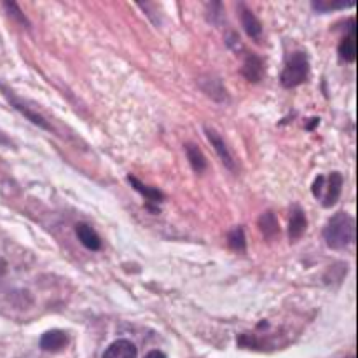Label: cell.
<instances>
[{
    "instance_id": "obj_19",
    "label": "cell",
    "mask_w": 358,
    "mask_h": 358,
    "mask_svg": "<svg viewBox=\"0 0 358 358\" xmlns=\"http://www.w3.org/2000/svg\"><path fill=\"white\" fill-rule=\"evenodd\" d=\"M206 9L208 10H213V16L208 17L210 23L213 24H222L224 20H226V16H224V9H222V2H208L206 3Z\"/></svg>"
},
{
    "instance_id": "obj_3",
    "label": "cell",
    "mask_w": 358,
    "mask_h": 358,
    "mask_svg": "<svg viewBox=\"0 0 358 358\" xmlns=\"http://www.w3.org/2000/svg\"><path fill=\"white\" fill-rule=\"evenodd\" d=\"M308 76H310V59H308L306 52L296 51L287 59L285 66L280 73V83L285 90H294L306 83Z\"/></svg>"
},
{
    "instance_id": "obj_15",
    "label": "cell",
    "mask_w": 358,
    "mask_h": 358,
    "mask_svg": "<svg viewBox=\"0 0 358 358\" xmlns=\"http://www.w3.org/2000/svg\"><path fill=\"white\" fill-rule=\"evenodd\" d=\"M185 156H187L189 164H191V168L194 170V173L198 175L205 173L206 170L205 154H203V150L199 149L196 143H185Z\"/></svg>"
},
{
    "instance_id": "obj_8",
    "label": "cell",
    "mask_w": 358,
    "mask_h": 358,
    "mask_svg": "<svg viewBox=\"0 0 358 358\" xmlns=\"http://www.w3.org/2000/svg\"><path fill=\"white\" fill-rule=\"evenodd\" d=\"M308 229V219L304 210L299 205L290 206V215H289V238L290 241H297L303 238V234Z\"/></svg>"
},
{
    "instance_id": "obj_7",
    "label": "cell",
    "mask_w": 358,
    "mask_h": 358,
    "mask_svg": "<svg viewBox=\"0 0 358 358\" xmlns=\"http://www.w3.org/2000/svg\"><path fill=\"white\" fill-rule=\"evenodd\" d=\"M70 338L65 331H59V329H51V331L44 332L41 336V341H38V346H41L42 352L56 353L62 352V350L66 348Z\"/></svg>"
},
{
    "instance_id": "obj_20",
    "label": "cell",
    "mask_w": 358,
    "mask_h": 358,
    "mask_svg": "<svg viewBox=\"0 0 358 358\" xmlns=\"http://www.w3.org/2000/svg\"><path fill=\"white\" fill-rule=\"evenodd\" d=\"M3 6H6V9H7V13H9V16L16 17L17 23L24 24V27H30V23H28L27 16H24V14L21 13V9H20V7H17L16 2H3Z\"/></svg>"
},
{
    "instance_id": "obj_6",
    "label": "cell",
    "mask_w": 358,
    "mask_h": 358,
    "mask_svg": "<svg viewBox=\"0 0 358 358\" xmlns=\"http://www.w3.org/2000/svg\"><path fill=\"white\" fill-rule=\"evenodd\" d=\"M205 133H206V138H208V142L212 143L215 154L219 156V159L224 163V166L229 168V170H236V163H234L233 156H231V150H229V147H227L226 140H224L222 136L215 131V129L208 128V126H205Z\"/></svg>"
},
{
    "instance_id": "obj_22",
    "label": "cell",
    "mask_w": 358,
    "mask_h": 358,
    "mask_svg": "<svg viewBox=\"0 0 358 358\" xmlns=\"http://www.w3.org/2000/svg\"><path fill=\"white\" fill-rule=\"evenodd\" d=\"M143 358H166V355L163 352H159V350H152V352L147 353Z\"/></svg>"
},
{
    "instance_id": "obj_10",
    "label": "cell",
    "mask_w": 358,
    "mask_h": 358,
    "mask_svg": "<svg viewBox=\"0 0 358 358\" xmlns=\"http://www.w3.org/2000/svg\"><path fill=\"white\" fill-rule=\"evenodd\" d=\"M339 58L345 63H355L357 59V31H355V21L350 20V31L345 35V38L339 44Z\"/></svg>"
},
{
    "instance_id": "obj_4",
    "label": "cell",
    "mask_w": 358,
    "mask_h": 358,
    "mask_svg": "<svg viewBox=\"0 0 358 358\" xmlns=\"http://www.w3.org/2000/svg\"><path fill=\"white\" fill-rule=\"evenodd\" d=\"M0 91H2L3 96L7 98V101H9L10 107L16 108V110L20 112V114L23 115L24 119H28V121H30L31 124L38 126V128L45 129V131H55V129H52V126H51V122H49L48 119L44 117V115L38 114L37 110H34V108H31L30 105H27V101L21 100V98L17 96V94L14 93L13 90H10V87H7V86H3V84H0Z\"/></svg>"
},
{
    "instance_id": "obj_23",
    "label": "cell",
    "mask_w": 358,
    "mask_h": 358,
    "mask_svg": "<svg viewBox=\"0 0 358 358\" xmlns=\"http://www.w3.org/2000/svg\"><path fill=\"white\" fill-rule=\"evenodd\" d=\"M3 271H6V264H3V262L0 261V275H3Z\"/></svg>"
},
{
    "instance_id": "obj_2",
    "label": "cell",
    "mask_w": 358,
    "mask_h": 358,
    "mask_svg": "<svg viewBox=\"0 0 358 358\" xmlns=\"http://www.w3.org/2000/svg\"><path fill=\"white\" fill-rule=\"evenodd\" d=\"M343 184H345V178H343V175L339 171H332L327 177L325 175H318L315 178L313 185H311V192L322 203L324 208H331L341 198Z\"/></svg>"
},
{
    "instance_id": "obj_21",
    "label": "cell",
    "mask_w": 358,
    "mask_h": 358,
    "mask_svg": "<svg viewBox=\"0 0 358 358\" xmlns=\"http://www.w3.org/2000/svg\"><path fill=\"white\" fill-rule=\"evenodd\" d=\"M0 145H2V147H10V145H13L10 138L6 135V133L2 131V129H0Z\"/></svg>"
},
{
    "instance_id": "obj_1",
    "label": "cell",
    "mask_w": 358,
    "mask_h": 358,
    "mask_svg": "<svg viewBox=\"0 0 358 358\" xmlns=\"http://www.w3.org/2000/svg\"><path fill=\"white\" fill-rule=\"evenodd\" d=\"M355 219L350 213L339 212L325 224L324 240L332 250H345L346 247L355 243Z\"/></svg>"
},
{
    "instance_id": "obj_13",
    "label": "cell",
    "mask_w": 358,
    "mask_h": 358,
    "mask_svg": "<svg viewBox=\"0 0 358 358\" xmlns=\"http://www.w3.org/2000/svg\"><path fill=\"white\" fill-rule=\"evenodd\" d=\"M76 233H77V238H79L80 243H83L87 250L98 252L101 248L100 236H98L96 231H94L91 226H87V224H84V222L77 224Z\"/></svg>"
},
{
    "instance_id": "obj_12",
    "label": "cell",
    "mask_w": 358,
    "mask_h": 358,
    "mask_svg": "<svg viewBox=\"0 0 358 358\" xmlns=\"http://www.w3.org/2000/svg\"><path fill=\"white\" fill-rule=\"evenodd\" d=\"M138 350L129 339H117L103 352V358H136Z\"/></svg>"
},
{
    "instance_id": "obj_16",
    "label": "cell",
    "mask_w": 358,
    "mask_h": 358,
    "mask_svg": "<svg viewBox=\"0 0 358 358\" xmlns=\"http://www.w3.org/2000/svg\"><path fill=\"white\" fill-rule=\"evenodd\" d=\"M257 224H259V229H261L262 236H264L266 240H275V238L280 234L278 219H276V215L273 212H266L264 215L259 217Z\"/></svg>"
},
{
    "instance_id": "obj_18",
    "label": "cell",
    "mask_w": 358,
    "mask_h": 358,
    "mask_svg": "<svg viewBox=\"0 0 358 358\" xmlns=\"http://www.w3.org/2000/svg\"><path fill=\"white\" fill-rule=\"evenodd\" d=\"M355 0H339V2H322V0H317V2H311V6H313L317 13H334V10L355 7Z\"/></svg>"
},
{
    "instance_id": "obj_9",
    "label": "cell",
    "mask_w": 358,
    "mask_h": 358,
    "mask_svg": "<svg viewBox=\"0 0 358 358\" xmlns=\"http://www.w3.org/2000/svg\"><path fill=\"white\" fill-rule=\"evenodd\" d=\"M240 72L250 83H259L264 77V59L261 56L254 55V52H248L245 56V62L241 65Z\"/></svg>"
},
{
    "instance_id": "obj_11",
    "label": "cell",
    "mask_w": 358,
    "mask_h": 358,
    "mask_svg": "<svg viewBox=\"0 0 358 358\" xmlns=\"http://www.w3.org/2000/svg\"><path fill=\"white\" fill-rule=\"evenodd\" d=\"M238 14H240L241 27H243V30L247 31L248 37L254 38V41H261L262 24H261V21H259V17L255 16V14L245 6H240V9H238Z\"/></svg>"
},
{
    "instance_id": "obj_5",
    "label": "cell",
    "mask_w": 358,
    "mask_h": 358,
    "mask_svg": "<svg viewBox=\"0 0 358 358\" xmlns=\"http://www.w3.org/2000/svg\"><path fill=\"white\" fill-rule=\"evenodd\" d=\"M128 184L131 185V187L135 189V191L138 192V194L142 196L143 199H145L149 212L159 213V208H157V205H161V203L164 201V194L159 191V189L149 187V185H145L143 182H140L138 178L135 177V175H128Z\"/></svg>"
},
{
    "instance_id": "obj_14",
    "label": "cell",
    "mask_w": 358,
    "mask_h": 358,
    "mask_svg": "<svg viewBox=\"0 0 358 358\" xmlns=\"http://www.w3.org/2000/svg\"><path fill=\"white\" fill-rule=\"evenodd\" d=\"M199 86H201L203 93H206L210 98L219 101V103L227 100L226 87H224L222 80L217 79V77H205V79H199Z\"/></svg>"
},
{
    "instance_id": "obj_17",
    "label": "cell",
    "mask_w": 358,
    "mask_h": 358,
    "mask_svg": "<svg viewBox=\"0 0 358 358\" xmlns=\"http://www.w3.org/2000/svg\"><path fill=\"white\" fill-rule=\"evenodd\" d=\"M227 243H229L231 250L238 252V254H241V252L247 250V238H245L243 227L241 226L233 227V229L227 233Z\"/></svg>"
}]
</instances>
